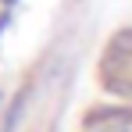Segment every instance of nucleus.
<instances>
[{
    "label": "nucleus",
    "instance_id": "obj_1",
    "mask_svg": "<svg viewBox=\"0 0 132 132\" xmlns=\"http://www.w3.org/2000/svg\"><path fill=\"white\" fill-rule=\"evenodd\" d=\"M25 104H29V89H22V93H18V100L11 104V111H7V121H4V129H0V132H14V129H18Z\"/></svg>",
    "mask_w": 132,
    "mask_h": 132
}]
</instances>
